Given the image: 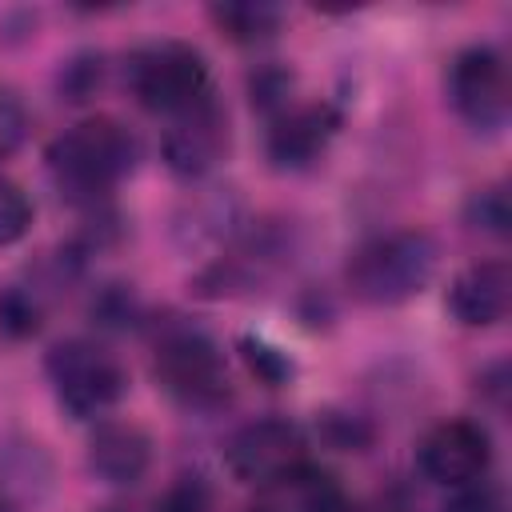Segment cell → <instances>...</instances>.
<instances>
[{"label":"cell","instance_id":"8","mask_svg":"<svg viewBox=\"0 0 512 512\" xmlns=\"http://www.w3.org/2000/svg\"><path fill=\"white\" fill-rule=\"evenodd\" d=\"M492 464V440L484 424L476 420H440L424 440H420V468L428 480L444 488L472 484L488 472Z\"/></svg>","mask_w":512,"mask_h":512},{"label":"cell","instance_id":"13","mask_svg":"<svg viewBox=\"0 0 512 512\" xmlns=\"http://www.w3.org/2000/svg\"><path fill=\"white\" fill-rule=\"evenodd\" d=\"M264 492H268V500H264L260 512H348L352 508L344 488L332 476L312 472L308 464H300L296 472L280 476Z\"/></svg>","mask_w":512,"mask_h":512},{"label":"cell","instance_id":"7","mask_svg":"<svg viewBox=\"0 0 512 512\" xmlns=\"http://www.w3.org/2000/svg\"><path fill=\"white\" fill-rule=\"evenodd\" d=\"M448 96L456 112L476 128H500L508 120V64L492 44H472L452 60Z\"/></svg>","mask_w":512,"mask_h":512},{"label":"cell","instance_id":"1","mask_svg":"<svg viewBox=\"0 0 512 512\" xmlns=\"http://www.w3.org/2000/svg\"><path fill=\"white\" fill-rule=\"evenodd\" d=\"M440 248L428 232L420 228H400L384 232L368 244H360L348 260V288L364 304H404L428 288L436 276Z\"/></svg>","mask_w":512,"mask_h":512},{"label":"cell","instance_id":"4","mask_svg":"<svg viewBox=\"0 0 512 512\" xmlns=\"http://www.w3.org/2000/svg\"><path fill=\"white\" fill-rule=\"evenodd\" d=\"M48 380L56 388V400L76 420L108 412L128 388L124 364L96 340H64V344H56L48 352Z\"/></svg>","mask_w":512,"mask_h":512},{"label":"cell","instance_id":"16","mask_svg":"<svg viewBox=\"0 0 512 512\" xmlns=\"http://www.w3.org/2000/svg\"><path fill=\"white\" fill-rule=\"evenodd\" d=\"M468 220H472L480 232H488V236H504V232H508V220H512V212H508V192H504L500 184L480 188V192L472 196V204H468Z\"/></svg>","mask_w":512,"mask_h":512},{"label":"cell","instance_id":"9","mask_svg":"<svg viewBox=\"0 0 512 512\" xmlns=\"http://www.w3.org/2000/svg\"><path fill=\"white\" fill-rule=\"evenodd\" d=\"M224 152H228V116L212 96L204 104L172 116V124L164 132V164L176 176L196 180V176L212 172Z\"/></svg>","mask_w":512,"mask_h":512},{"label":"cell","instance_id":"20","mask_svg":"<svg viewBox=\"0 0 512 512\" xmlns=\"http://www.w3.org/2000/svg\"><path fill=\"white\" fill-rule=\"evenodd\" d=\"M204 508H208V496H204V488L196 480L172 488L168 500H164V512H204Z\"/></svg>","mask_w":512,"mask_h":512},{"label":"cell","instance_id":"21","mask_svg":"<svg viewBox=\"0 0 512 512\" xmlns=\"http://www.w3.org/2000/svg\"><path fill=\"white\" fill-rule=\"evenodd\" d=\"M0 512H12V508H8V504H0Z\"/></svg>","mask_w":512,"mask_h":512},{"label":"cell","instance_id":"12","mask_svg":"<svg viewBox=\"0 0 512 512\" xmlns=\"http://www.w3.org/2000/svg\"><path fill=\"white\" fill-rule=\"evenodd\" d=\"M148 460H152V440L132 420H104L92 432L88 468H92L96 480L116 484V488L136 484L148 472Z\"/></svg>","mask_w":512,"mask_h":512},{"label":"cell","instance_id":"18","mask_svg":"<svg viewBox=\"0 0 512 512\" xmlns=\"http://www.w3.org/2000/svg\"><path fill=\"white\" fill-rule=\"evenodd\" d=\"M444 512H508V504H504V492L496 484L472 480V484H460L452 492V500L444 504Z\"/></svg>","mask_w":512,"mask_h":512},{"label":"cell","instance_id":"15","mask_svg":"<svg viewBox=\"0 0 512 512\" xmlns=\"http://www.w3.org/2000/svg\"><path fill=\"white\" fill-rule=\"evenodd\" d=\"M32 228V200L24 196L20 184L0 180V248L16 244Z\"/></svg>","mask_w":512,"mask_h":512},{"label":"cell","instance_id":"3","mask_svg":"<svg viewBox=\"0 0 512 512\" xmlns=\"http://www.w3.org/2000/svg\"><path fill=\"white\" fill-rule=\"evenodd\" d=\"M128 88L148 112L180 116L212 96V72L208 60L180 40H160L128 60Z\"/></svg>","mask_w":512,"mask_h":512},{"label":"cell","instance_id":"17","mask_svg":"<svg viewBox=\"0 0 512 512\" xmlns=\"http://www.w3.org/2000/svg\"><path fill=\"white\" fill-rule=\"evenodd\" d=\"M0 328L8 332V336H28V332H36L40 328V304L32 300V296H24V292H4L0 296Z\"/></svg>","mask_w":512,"mask_h":512},{"label":"cell","instance_id":"10","mask_svg":"<svg viewBox=\"0 0 512 512\" xmlns=\"http://www.w3.org/2000/svg\"><path fill=\"white\" fill-rule=\"evenodd\" d=\"M336 132H340V112L328 100L284 108L268 128V156L280 168H304L332 144Z\"/></svg>","mask_w":512,"mask_h":512},{"label":"cell","instance_id":"19","mask_svg":"<svg viewBox=\"0 0 512 512\" xmlns=\"http://www.w3.org/2000/svg\"><path fill=\"white\" fill-rule=\"evenodd\" d=\"M28 136V112L12 92H0V160H8Z\"/></svg>","mask_w":512,"mask_h":512},{"label":"cell","instance_id":"14","mask_svg":"<svg viewBox=\"0 0 512 512\" xmlns=\"http://www.w3.org/2000/svg\"><path fill=\"white\" fill-rule=\"evenodd\" d=\"M212 20H216V28L228 36V40H236V44H256V40H268L276 28H280V20H284V12L276 8V4H216L212 8Z\"/></svg>","mask_w":512,"mask_h":512},{"label":"cell","instance_id":"11","mask_svg":"<svg viewBox=\"0 0 512 512\" xmlns=\"http://www.w3.org/2000/svg\"><path fill=\"white\" fill-rule=\"evenodd\" d=\"M448 308L468 328H492L512 308V272L504 260H480L456 272L448 288Z\"/></svg>","mask_w":512,"mask_h":512},{"label":"cell","instance_id":"6","mask_svg":"<svg viewBox=\"0 0 512 512\" xmlns=\"http://www.w3.org/2000/svg\"><path fill=\"white\" fill-rule=\"evenodd\" d=\"M224 464L240 484L268 488L304 464V432L284 416L252 420L228 440Z\"/></svg>","mask_w":512,"mask_h":512},{"label":"cell","instance_id":"5","mask_svg":"<svg viewBox=\"0 0 512 512\" xmlns=\"http://www.w3.org/2000/svg\"><path fill=\"white\" fill-rule=\"evenodd\" d=\"M156 380L188 408H216L228 400V364L200 328H172L156 344Z\"/></svg>","mask_w":512,"mask_h":512},{"label":"cell","instance_id":"2","mask_svg":"<svg viewBox=\"0 0 512 512\" xmlns=\"http://www.w3.org/2000/svg\"><path fill=\"white\" fill-rule=\"evenodd\" d=\"M136 156H140L136 136L112 116H88L64 128L48 144V168L56 184L76 196L108 192L116 180H124L136 168Z\"/></svg>","mask_w":512,"mask_h":512}]
</instances>
